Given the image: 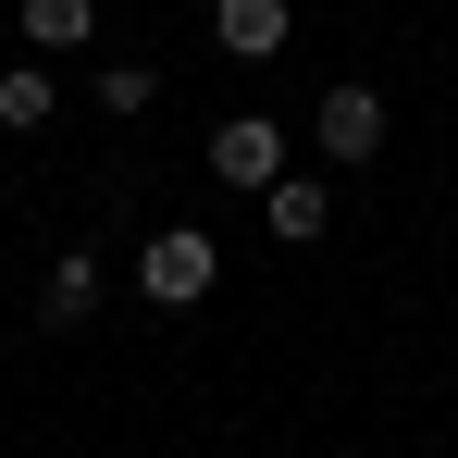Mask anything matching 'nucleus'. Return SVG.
Wrapping results in <instances>:
<instances>
[{"label": "nucleus", "instance_id": "obj_8", "mask_svg": "<svg viewBox=\"0 0 458 458\" xmlns=\"http://www.w3.org/2000/svg\"><path fill=\"white\" fill-rule=\"evenodd\" d=\"M50 322H87V310H99V248H63V260H50Z\"/></svg>", "mask_w": 458, "mask_h": 458}, {"label": "nucleus", "instance_id": "obj_6", "mask_svg": "<svg viewBox=\"0 0 458 458\" xmlns=\"http://www.w3.org/2000/svg\"><path fill=\"white\" fill-rule=\"evenodd\" d=\"M260 199H273V235H285V248H310V235L335 224V186H322V174H273Z\"/></svg>", "mask_w": 458, "mask_h": 458}, {"label": "nucleus", "instance_id": "obj_3", "mask_svg": "<svg viewBox=\"0 0 458 458\" xmlns=\"http://www.w3.org/2000/svg\"><path fill=\"white\" fill-rule=\"evenodd\" d=\"M211 174L260 199V186L285 174V124H260V112H224V124H211Z\"/></svg>", "mask_w": 458, "mask_h": 458}, {"label": "nucleus", "instance_id": "obj_9", "mask_svg": "<svg viewBox=\"0 0 458 458\" xmlns=\"http://www.w3.org/2000/svg\"><path fill=\"white\" fill-rule=\"evenodd\" d=\"M149 99H161V75H149V63H112V75H99V112H124V124H137Z\"/></svg>", "mask_w": 458, "mask_h": 458}, {"label": "nucleus", "instance_id": "obj_5", "mask_svg": "<svg viewBox=\"0 0 458 458\" xmlns=\"http://www.w3.org/2000/svg\"><path fill=\"white\" fill-rule=\"evenodd\" d=\"M13 25H25V50L50 63V50H87V38H99V0H13Z\"/></svg>", "mask_w": 458, "mask_h": 458}, {"label": "nucleus", "instance_id": "obj_4", "mask_svg": "<svg viewBox=\"0 0 458 458\" xmlns=\"http://www.w3.org/2000/svg\"><path fill=\"white\" fill-rule=\"evenodd\" d=\"M211 38H224V63H273L298 38V13L285 0H211Z\"/></svg>", "mask_w": 458, "mask_h": 458}, {"label": "nucleus", "instance_id": "obj_7", "mask_svg": "<svg viewBox=\"0 0 458 458\" xmlns=\"http://www.w3.org/2000/svg\"><path fill=\"white\" fill-rule=\"evenodd\" d=\"M50 112H63V87H50V63H38V50H25V63H13V75H0V137H38V124H50Z\"/></svg>", "mask_w": 458, "mask_h": 458}, {"label": "nucleus", "instance_id": "obj_2", "mask_svg": "<svg viewBox=\"0 0 458 458\" xmlns=\"http://www.w3.org/2000/svg\"><path fill=\"white\" fill-rule=\"evenodd\" d=\"M310 137H322V161H335V174H360V161H384V87H322Z\"/></svg>", "mask_w": 458, "mask_h": 458}, {"label": "nucleus", "instance_id": "obj_1", "mask_svg": "<svg viewBox=\"0 0 458 458\" xmlns=\"http://www.w3.org/2000/svg\"><path fill=\"white\" fill-rule=\"evenodd\" d=\"M137 298H149V310H199V298H211V235L161 224L149 248H137Z\"/></svg>", "mask_w": 458, "mask_h": 458}]
</instances>
